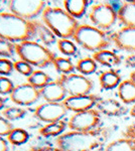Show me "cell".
Wrapping results in <instances>:
<instances>
[{"label": "cell", "mask_w": 135, "mask_h": 151, "mask_svg": "<svg viewBox=\"0 0 135 151\" xmlns=\"http://www.w3.org/2000/svg\"><path fill=\"white\" fill-rule=\"evenodd\" d=\"M53 65L55 67L56 72L62 75H70L73 74L74 70H76V65L73 64L70 58H63L56 57Z\"/></svg>", "instance_id": "obj_26"}, {"label": "cell", "mask_w": 135, "mask_h": 151, "mask_svg": "<svg viewBox=\"0 0 135 151\" xmlns=\"http://www.w3.org/2000/svg\"><path fill=\"white\" fill-rule=\"evenodd\" d=\"M110 40L118 50L123 52H135V27L123 26L110 35Z\"/></svg>", "instance_id": "obj_12"}, {"label": "cell", "mask_w": 135, "mask_h": 151, "mask_svg": "<svg viewBox=\"0 0 135 151\" xmlns=\"http://www.w3.org/2000/svg\"><path fill=\"white\" fill-rule=\"evenodd\" d=\"M15 53H16L15 43L4 40V38H0V58H12Z\"/></svg>", "instance_id": "obj_30"}, {"label": "cell", "mask_w": 135, "mask_h": 151, "mask_svg": "<svg viewBox=\"0 0 135 151\" xmlns=\"http://www.w3.org/2000/svg\"><path fill=\"white\" fill-rule=\"evenodd\" d=\"M118 97L125 105L135 103V83L130 79L124 80L118 86Z\"/></svg>", "instance_id": "obj_19"}, {"label": "cell", "mask_w": 135, "mask_h": 151, "mask_svg": "<svg viewBox=\"0 0 135 151\" xmlns=\"http://www.w3.org/2000/svg\"><path fill=\"white\" fill-rule=\"evenodd\" d=\"M7 139L12 145L19 146L27 142L29 139V134L22 128H13V130L7 136Z\"/></svg>", "instance_id": "obj_27"}, {"label": "cell", "mask_w": 135, "mask_h": 151, "mask_svg": "<svg viewBox=\"0 0 135 151\" xmlns=\"http://www.w3.org/2000/svg\"><path fill=\"white\" fill-rule=\"evenodd\" d=\"M41 98L40 90L29 83L17 85L10 94V100L18 106H30Z\"/></svg>", "instance_id": "obj_11"}, {"label": "cell", "mask_w": 135, "mask_h": 151, "mask_svg": "<svg viewBox=\"0 0 135 151\" xmlns=\"http://www.w3.org/2000/svg\"><path fill=\"white\" fill-rule=\"evenodd\" d=\"M13 130V125L10 121L4 118L3 116H0V136L4 137V136H8L9 133Z\"/></svg>", "instance_id": "obj_34"}, {"label": "cell", "mask_w": 135, "mask_h": 151, "mask_svg": "<svg viewBox=\"0 0 135 151\" xmlns=\"http://www.w3.org/2000/svg\"><path fill=\"white\" fill-rule=\"evenodd\" d=\"M123 135L126 138L135 139V121L125 128V130L123 131Z\"/></svg>", "instance_id": "obj_35"}, {"label": "cell", "mask_w": 135, "mask_h": 151, "mask_svg": "<svg viewBox=\"0 0 135 151\" xmlns=\"http://www.w3.org/2000/svg\"><path fill=\"white\" fill-rule=\"evenodd\" d=\"M73 40L84 50L93 52L106 50L111 43L105 31L90 24H80Z\"/></svg>", "instance_id": "obj_5"}, {"label": "cell", "mask_w": 135, "mask_h": 151, "mask_svg": "<svg viewBox=\"0 0 135 151\" xmlns=\"http://www.w3.org/2000/svg\"><path fill=\"white\" fill-rule=\"evenodd\" d=\"M41 16L43 23L60 38H73L80 26L77 19L62 7L46 6Z\"/></svg>", "instance_id": "obj_2"}, {"label": "cell", "mask_w": 135, "mask_h": 151, "mask_svg": "<svg viewBox=\"0 0 135 151\" xmlns=\"http://www.w3.org/2000/svg\"><path fill=\"white\" fill-rule=\"evenodd\" d=\"M92 58H94L97 64H100L104 67L109 68V69L118 67L122 63V58L120 55L108 50H102L97 52H94Z\"/></svg>", "instance_id": "obj_17"}, {"label": "cell", "mask_w": 135, "mask_h": 151, "mask_svg": "<svg viewBox=\"0 0 135 151\" xmlns=\"http://www.w3.org/2000/svg\"><path fill=\"white\" fill-rule=\"evenodd\" d=\"M129 113H130V116H131V117H135V104L132 106V108L130 109Z\"/></svg>", "instance_id": "obj_40"}, {"label": "cell", "mask_w": 135, "mask_h": 151, "mask_svg": "<svg viewBox=\"0 0 135 151\" xmlns=\"http://www.w3.org/2000/svg\"><path fill=\"white\" fill-rule=\"evenodd\" d=\"M35 35L43 42V45H51L56 41V36L45 23L34 20Z\"/></svg>", "instance_id": "obj_21"}, {"label": "cell", "mask_w": 135, "mask_h": 151, "mask_svg": "<svg viewBox=\"0 0 135 151\" xmlns=\"http://www.w3.org/2000/svg\"><path fill=\"white\" fill-rule=\"evenodd\" d=\"M129 79L131 80V81H133V82L135 83V70H133V72L130 73V77H129Z\"/></svg>", "instance_id": "obj_41"}, {"label": "cell", "mask_w": 135, "mask_h": 151, "mask_svg": "<svg viewBox=\"0 0 135 151\" xmlns=\"http://www.w3.org/2000/svg\"><path fill=\"white\" fill-rule=\"evenodd\" d=\"M14 70V63H12L9 58H0V76L7 77L11 75Z\"/></svg>", "instance_id": "obj_33"}, {"label": "cell", "mask_w": 135, "mask_h": 151, "mask_svg": "<svg viewBox=\"0 0 135 151\" xmlns=\"http://www.w3.org/2000/svg\"><path fill=\"white\" fill-rule=\"evenodd\" d=\"M8 150H9L8 142L3 137L0 136V151H8Z\"/></svg>", "instance_id": "obj_38"}, {"label": "cell", "mask_w": 135, "mask_h": 151, "mask_svg": "<svg viewBox=\"0 0 135 151\" xmlns=\"http://www.w3.org/2000/svg\"><path fill=\"white\" fill-rule=\"evenodd\" d=\"M117 16L120 23L128 27H135V1H125L119 6Z\"/></svg>", "instance_id": "obj_16"}, {"label": "cell", "mask_w": 135, "mask_h": 151, "mask_svg": "<svg viewBox=\"0 0 135 151\" xmlns=\"http://www.w3.org/2000/svg\"><path fill=\"white\" fill-rule=\"evenodd\" d=\"M89 19L93 26L106 31L116 23L118 16L115 7L109 2H99L90 9Z\"/></svg>", "instance_id": "obj_6"}, {"label": "cell", "mask_w": 135, "mask_h": 151, "mask_svg": "<svg viewBox=\"0 0 135 151\" xmlns=\"http://www.w3.org/2000/svg\"><path fill=\"white\" fill-rule=\"evenodd\" d=\"M121 82V76L117 70L113 69L102 72L99 76L100 87L103 90H112L118 88Z\"/></svg>", "instance_id": "obj_18"}, {"label": "cell", "mask_w": 135, "mask_h": 151, "mask_svg": "<svg viewBox=\"0 0 135 151\" xmlns=\"http://www.w3.org/2000/svg\"><path fill=\"white\" fill-rule=\"evenodd\" d=\"M34 21L18 17L11 12L0 13V38L13 43H20L35 37Z\"/></svg>", "instance_id": "obj_1"}, {"label": "cell", "mask_w": 135, "mask_h": 151, "mask_svg": "<svg viewBox=\"0 0 135 151\" xmlns=\"http://www.w3.org/2000/svg\"><path fill=\"white\" fill-rule=\"evenodd\" d=\"M29 151H63L58 147H51V146H43V147H34Z\"/></svg>", "instance_id": "obj_37"}, {"label": "cell", "mask_w": 135, "mask_h": 151, "mask_svg": "<svg viewBox=\"0 0 135 151\" xmlns=\"http://www.w3.org/2000/svg\"><path fill=\"white\" fill-rule=\"evenodd\" d=\"M15 50L16 55L20 58V60L40 69L53 65L56 58V53L48 47L33 40L16 43Z\"/></svg>", "instance_id": "obj_4"}, {"label": "cell", "mask_w": 135, "mask_h": 151, "mask_svg": "<svg viewBox=\"0 0 135 151\" xmlns=\"http://www.w3.org/2000/svg\"><path fill=\"white\" fill-rule=\"evenodd\" d=\"M41 98L45 102L50 103H63L64 100L67 98V92L60 80L51 81L45 88L40 90Z\"/></svg>", "instance_id": "obj_15"}, {"label": "cell", "mask_w": 135, "mask_h": 151, "mask_svg": "<svg viewBox=\"0 0 135 151\" xmlns=\"http://www.w3.org/2000/svg\"><path fill=\"white\" fill-rule=\"evenodd\" d=\"M53 81L50 75H48L43 70H34V72L27 78V83L35 87L36 89L41 90L46 85Z\"/></svg>", "instance_id": "obj_24"}, {"label": "cell", "mask_w": 135, "mask_h": 151, "mask_svg": "<svg viewBox=\"0 0 135 151\" xmlns=\"http://www.w3.org/2000/svg\"><path fill=\"white\" fill-rule=\"evenodd\" d=\"M66 127H67V124H66V122H64L63 120L53 123H48L40 129V134L46 138L58 137V136L64 134V131L66 130Z\"/></svg>", "instance_id": "obj_22"}, {"label": "cell", "mask_w": 135, "mask_h": 151, "mask_svg": "<svg viewBox=\"0 0 135 151\" xmlns=\"http://www.w3.org/2000/svg\"><path fill=\"white\" fill-rule=\"evenodd\" d=\"M68 110L63 103H50L45 102L34 110V117L46 124L61 121L67 115Z\"/></svg>", "instance_id": "obj_10"}, {"label": "cell", "mask_w": 135, "mask_h": 151, "mask_svg": "<svg viewBox=\"0 0 135 151\" xmlns=\"http://www.w3.org/2000/svg\"><path fill=\"white\" fill-rule=\"evenodd\" d=\"M5 104H6V98L0 96V110H2L5 107Z\"/></svg>", "instance_id": "obj_39"}, {"label": "cell", "mask_w": 135, "mask_h": 151, "mask_svg": "<svg viewBox=\"0 0 135 151\" xmlns=\"http://www.w3.org/2000/svg\"><path fill=\"white\" fill-rule=\"evenodd\" d=\"M124 65L126 68L129 69H135V52L130 53L129 55H127L124 60Z\"/></svg>", "instance_id": "obj_36"}, {"label": "cell", "mask_w": 135, "mask_h": 151, "mask_svg": "<svg viewBox=\"0 0 135 151\" xmlns=\"http://www.w3.org/2000/svg\"><path fill=\"white\" fill-rule=\"evenodd\" d=\"M101 99L96 95H81V96H68L64 100L63 104L67 108L68 111H72L74 113H80L93 109L96 106L97 102Z\"/></svg>", "instance_id": "obj_13"}, {"label": "cell", "mask_w": 135, "mask_h": 151, "mask_svg": "<svg viewBox=\"0 0 135 151\" xmlns=\"http://www.w3.org/2000/svg\"><path fill=\"white\" fill-rule=\"evenodd\" d=\"M104 151H135V139L131 138H119L110 142Z\"/></svg>", "instance_id": "obj_23"}, {"label": "cell", "mask_w": 135, "mask_h": 151, "mask_svg": "<svg viewBox=\"0 0 135 151\" xmlns=\"http://www.w3.org/2000/svg\"><path fill=\"white\" fill-rule=\"evenodd\" d=\"M101 122V116L97 110H91L75 113L68 122V127L71 131L79 132H90L99 126Z\"/></svg>", "instance_id": "obj_9"}, {"label": "cell", "mask_w": 135, "mask_h": 151, "mask_svg": "<svg viewBox=\"0 0 135 151\" xmlns=\"http://www.w3.org/2000/svg\"><path fill=\"white\" fill-rule=\"evenodd\" d=\"M63 84L68 96L89 95L94 88V83L91 79L81 74L62 75L58 79Z\"/></svg>", "instance_id": "obj_8"}, {"label": "cell", "mask_w": 135, "mask_h": 151, "mask_svg": "<svg viewBox=\"0 0 135 151\" xmlns=\"http://www.w3.org/2000/svg\"><path fill=\"white\" fill-rule=\"evenodd\" d=\"M96 109L100 114L109 117H121L127 114L128 108L121 104L118 100L107 98L100 99L96 104Z\"/></svg>", "instance_id": "obj_14"}, {"label": "cell", "mask_w": 135, "mask_h": 151, "mask_svg": "<svg viewBox=\"0 0 135 151\" xmlns=\"http://www.w3.org/2000/svg\"><path fill=\"white\" fill-rule=\"evenodd\" d=\"M11 13L28 21H34L46 8L45 2L40 0H13L8 2Z\"/></svg>", "instance_id": "obj_7"}, {"label": "cell", "mask_w": 135, "mask_h": 151, "mask_svg": "<svg viewBox=\"0 0 135 151\" xmlns=\"http://www.w3.org/2000/svg\"><path fill=\"white\" fill-rule=\"evenodd\" d=\"M89 2L86 0H68L64 1V9L74 18H81L86 13Z\"/></svg>", "instance_id": "obj_20"}, {"label": "cell", "mask_w": 135, "mask_h": 151, "mask_svg": "<svg viewBox=\"0 0 135 151\" xmlns=\"http://www.w3.org/2000/svg\"><path fill=\"white\" fill-rule=\"evenodd\" d=\"M14 86L13 82L7 77L0 76V95L5 96V95H10L13 92Z\"/></svg>", "instance_id": "obj_32"}, {"label": "cell", "mask_w": 135, "mask_h": 151, "mask_svg": "<svg viewBox=\"0 0 135 151\" xmlns=\"http://www.w3.org/2000/svg\"><path fill=\"white\" fill-rule=\"evenodd\" d=\"M97 63L93 58H83L79 60L76 64V70L78 73H80L83 76H88L94 74L97 70Z\"/></svg>", "instance_id": "obj_25"}, {"label": "cell", "mask_w": 135, "mask_h": 151, "mask_svg": "<svg viewBox=\"0 0 135 151\" xmlns=\"http://www.w3.org/2000/svg\"><path fill=\"white\" fill-rule=\"evenodd\" d=\"M103 131L95 129L90 132L70 131L56 137V144L63 151H93L102 144Z\"/></svg>", "instance_id": "obj_3"}, {"label": "cell", "mask_w": 135, "mask_h": 151, "mask_svg": "<svg viewBox=\"0 0 135 151\" xmlns=\"http://www.w3.org/2000/svg\"><path fill=\"white\" fill-rule=\"evenodd\" d=\"M56 45H58V48L60 50V52L67 57L75 55L78 50L76 43L68 38H60L56 41Z\"/></svg>", "instance_id": "obj_28"}, {"label": "cell", "mask_w": 135, "mask_h": 151, "mask_svg": "<svg viewBox=\"0 0 135 151\" xmlns=\"http://www.w3.org/2000/svg\"><path fill=\"white\" fill-rule=\"evenodd\" d=\"M14 70H15L17 73H19L20 75L25 76V77H27V78L34 72L32 65H29L28 63L24 62L22 60H19L14 63Z\"/></svg>", "instance_id": "obj_31"}, {"label": "cell", "mask_w": 135, "mask_h": 151, "mask_svg": "<svg viewBox=\"0 0 135 151\" xmlns=\"http://www.w3.org/2000/svg\"><path fill=\"white\" fill-rule=\"evenodd\" d=\"M2 115L8 121H15L23 118L26 115V111L21 107H8L2 111Z\"/></svg>", "instance_id": "obj_29"}]
</instances>
